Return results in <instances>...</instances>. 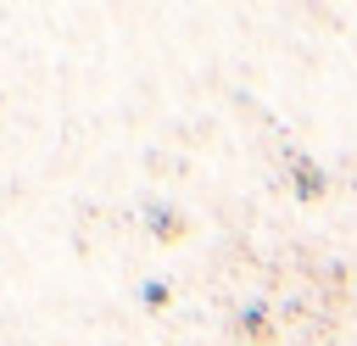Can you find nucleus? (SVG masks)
<instances>
[{
    "instance_id": "f03ea898",
    "label": "nucleus",
    "mask_w": 357,
    "mask_h": 346,
    "mask_svg": "<svg viewBox=\"0 0 357 346\" xmlns=\"http://www.w3.org/2000/svg\"><path fill=\"white\" fill-rule=\"evenodd\" d=\"M290 173H296V195H301V201H318V195H324V173H318L307 156H290Z\"/></svg>"
},
{
    "instance_id": "20e7f679",
    "label": "nucleus",
    "mask_w": 357,
    "mask_h": 346,
    "mask_svg": "<svg viewBox=\"0 0 357 346\" xmlns=\"http://www.w3.org/2000/svg\"><path fill=\"white\" fill-rule=\"evenodd\" d=\"M139 301H145L151 313H162V307L173 301V285H167V279H145V285H139Z\"/></svg>"
},
{
    "instance_id": "7ed1b4c3",
    "label": "nucleus",
    "mask_w": 357,
    "mask_h": 346,
    "mask_svg": "<svg viewBox=\"0 0 357 346\" xmlns=\"http://www.w3.org/2000/svg\"><path fill=\"white\" fill-rule=\"evenodd\" d=\"M234 329H240L245 340H257V346H268V340H273V324H268V313H262L257 301H251V307H245V313L234 318Z\"/></svg>"
},
{
    "instance_id": "f257e3e1",
    "label": "nucleus",
    "mask_w": 357,
    "mask_h": 346,
    "mask_svg": "<svg viewBox=\"0 0 357 346\" xmlns=\"http://www.w3.org/2000/svg\"><path fill=\"white\" fill-rule=\"evenodd\" d=\"M145 229H151V234H156V240H162V246H178V240H184V234H190V218H184V212H173V206H162V201H156V206H145Z\"/></svg>"
}]
</instances>
